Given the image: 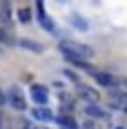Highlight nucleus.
<instances>
[{
	"label": "nucleus",
	"instance_id": "obj_14",
	"mask_svg": "<svg viewBox=\"0 0 127 129\" xmlns=\"http://www.w3.org/2000/svg\"><path fill=\"white\" fill-rule=\"evenodd\" d=\"M0 45H13V38L9 36V29H0Z\"/></svg>",
	"mask_w": 127,
	"mask_h": 129
},
{
	"label": "nucleus",
	"instance_id": "obj_11",
	"mask_svg": "<svg viewBox=\"0 0 127 129\" xmlns=\"http://www.w3.org/2000/svg\"><path fill=\"white\" fill-rule=\"evenodd\" d=\"M0 22H2L5 27H11V9H9L7 2L0 5Z\"/></svg>",
	"mask_w": 127,
	"mask_h": 129
},
{
	"label": "nucleus",
	"instance_id": "obj_19",
	"mask_svg": "<svg viewBox=\"0 0 127 129\" xmlns=\"http://www.w3.org/2000/svg\"><path fill=\"white\" fill-rule=\"evenodd\" d=\"M7 103V96H5V93H2V91H0V107H2V105Z\"/></svg>",
	"mask_w": 127,
	"mask_h": 129
},
{
	"label": "nucleus",
	"instance_id": "obj_18",
	"mask_svg": "<svg viewBox=\"0 0 127 129\" xmlns=\"http://www.w3.org/2000/svg\"><path fill=\"white\" fill-rule=\"evenodd\" d=\"M83 129H96V125H91V122H89V120H87V122L83 125Z\"/></svg>",
	"mask_w": 127,
	"mask_h": 129
},
{
	"label": "nucleus",
	"instance_id": "obj_5",
	"mask_svg": "<svg viewBox=\"0 0 127 129\" xmlns=\"http://www.w3.org/2000/svg\"><path fill=\"white\" fill-rule=\"evenodd\" d=\"M85 116L87 118H98V120H107L109 114H107L103 107H98V103H89L87 107H85Z\"/></svg>",
	"mask_w": 127,
	"mask_h": 129
},
{
	"label": "nucleus",
	"instance_id": "obj_6",
	"mask_svg": "<svg viewBox=\"0 0 127 129\" xmlns=\"http://www.w3.org/2000/svg\"><path fill=\"white\" fill-rule=\"evenodd\" d=\"M31 98H34V103L36 105H47L49 103V96H47V89L42 87V85H31Z\"/></svg>",
	"mask_w": 127,
	"mask_h": 129
},
{
	"label": "nucleus",
	"instance_id": "obj_9",
	"mask_svg": "<svg viewBox=\"0 0 127 129\" xmlns=\"http://www.w3.org/2000/svg\"><path fill=\"white\" fill-rule=\"evenodd\" d=\"M69 22L76 27L78 31H87V29H89V22L85 20V18H80L78 13H69Z\"/></svg>",
	"mask_w": 127,
	"mask_h": 129
},
{
	"label": "nucleus",
	"instance_id": "obj_10",
	"mask_svg": "<svg viewBox=\"0 0 127 129\" xmlns=\"http://www.w3.org/2000/svg\"><path fill=\"white\" fill-rule=\"evenodd\" d=\"M18 45L25 47V49H29V51H34V53H40L42 49H45L40 42H34V40H27V38H20V40H18Z\"/></svg>",
	"mask_w": 127,
	"mask_h": 129
},
{
	"label": "nucleus",
	"instance_id": "obj_8",
	"mask_svg": "<svg viewBox=\"0 0 127 129\" xmlns=\"http://www.w3.org/2000/svg\"><path fill=\"white\" fill-rule=\"evenodd\" d=\"M109 98H112V105L114 107H120V109H127V93L118 89H112L109 91Z\"/></svg>",
	"mask_w": 127,
	"mask_h": 129
},
{
	"label": "nucleus",
	"instance_id": "obj_12",
	"mask_svg": "<svg viewBox=\"0 0 127 129\" xmlns=\"http://www.w3.org/2000/svg\"><path fill=\"white\" fill-rule=\"evenodd\" d=\"M54 120L60 125V129H78V125L74 122V118H71V116H56Z\"/></svg>",
	"mask_w": 127,
	"mask_h": 129
},
{
	"label": "nucleus",
	"instance_id": "obj_3",
	"mask_svg": "<svg viewBox=\"0 0 127 129\" xmlns=\"http://www.w3.org/2000/svg\"><path fill=\"white\" fill-rule=\"evenodd\" d=\"M7 100H9V105H11L13 109H18V111H22V109L27 107V105H25V98H22V93L18 91V87H11V89H9Z\"/></svg>",
	"mask_w": 127,
	"mask_h": 129
},
{
	"label": "nucleus",
	"instance_id": "obj_20",
	"mask_svg": "<svg viewBox=\"0 0 127 129\" xmlns=\"http://www.w3.org/2000/svg\"><path fill=\"white\" fill-rule=\"evenodd\" d=\"M123 85H125V87H127V80H123Z\"/></svg>",
	"mask_w": 127,
	"mask_h": 129
},
{
	"label": "nucleus",
	"instance_id": "obj_1",
	"mask_svg": "<svg viewBox=\"0 0 127 129\" xmlns=\"http://www.w3.org/2000/svg\"><path fill=\"white\" fill-rule=\"evenodd\" d=\"M58 49L63 53H71V56H80V58H91V56H94L91 47L80 45V42H69V40H63V42L58 45Z\"/></svg>",
	"mask_w": 127,
	"mask_h": 129
},
{
	"label": "nucleus",
	"instance_id": "obj_17",
	"mask_svg": "<svg viewBox=\"0 0 127 129\" xmlns=\"http://www.w3.org/2000/svg\"><path fill=\"white\" fill-rule=\"evenodd\" d=\"M65 76L69 78V80H74V82H78V76L74 74V71H65Z\"/></svg>",
	"mask_w": 127,
	"mask_h": 129
},
{
	"label": "nucleus",
	"instance_id": "obj_15",
	"mask_svg": "<svg viewBox=\"0 0 127 129\" xmlns=\"http://www.w3.org/2000/svg\"><path fill=\"white\" fill-rule=\"evenodd\" d=\"M36 11H38V20L47 18V13H45V0H36Z\"/></svg>",
	"mask_w": 127,
	"mask_h": 129
},
{
	"label": "nucleus",
	"instance_id": "obj_13",
	"mask_svg": "<svg viewBox=\"0 0 127 129\" xmlns=\"http://www.w3.org/2000/svg\"><path fill=\"white\" fill-rule=\"evenodd\" d=\"M63 56H65V60H67V62L76 64V67H83V69H89L87 58H80V56H71V53H63ZM89 71H91V69H89Z\"/></svg>",
	"mask_w": 127,
	"mask_h": 129
},
{
	"label": "nucleus",
	"instance_id": "obj_16",
	"mask_svg": "<svg viewBox=\"0 0 127 129\" xmlns=\"http://www.w3.org/2000/svg\"><path fill=\"white\" fill-rule=\"evenodd\" d=\"M18 20L27 25V22L31 20V13H29V9H20V11H18Z\"/></svg>",
	"mask_w": 127,
	"mask_h": 129
},
{
	"label": "nucleus",
	"instance_id": "obj_4",
	"mask_svg": "<svg viewBox=\"0 0 127 129\" xmlns=\"http://www.w3.org/2000/svg\"><path fill=\"white\" fill-rule=\"evenodd\" d=\"M31 118H34V120H36V122H49V120H54V114H51L49 109H47V107H45V105H36V107H34V111H31Z\"/></svg>",
	"mask_w": 127,
	"mask_h": 129
},
{
	"label": "nucleus",
	"instance_id": "obj_21",
	"mask_svg": "<svg viewBox=\"0 0 127 129\" xmlns=\"http://www.w3.org/2000/svg\"><path fill=\"white\" fill-rule=\"evenodd\" d=\"M60 2H67V0H60Z\"/></svg>",
	"mask_w": 127,
	"mask_h": 129
},
{
	"label": "nucleus",
	"instance_id": "obj_2",
	"mask_svg": "<svg viewBox=\"0 0 127 129\" xmlns=\"http://www.w3.org/2000/svg\"><path fill=\"white\" fill-rule=\"evenodd\" d=\"M76 93H78V98L87 100V105H89V103H98V100H100L98 91L91 89V87H85V85H78V87H76Z\"/></svg>",
	"mask_w": 127,
	"mask_h": 129
},
{
	"label": "nucleus",
	"instance_id": "obj_22",
	"mask_svg": "<svg viewBox=\"0 0 127 129\" xmlns=\"http://www.w3.org/2000/svg\"><path fill=\"white\" fill-rule=\"evenodd\" d=\"M116 129H123V127H116Z\"/></svg>",
	"mask_w": 127,
	"mask_h": 129
},
{
	"label": "nucleus",
	"instance_id": "obj_7",
	"mask_svg": "<svg viewBox=\"0 0 127 129\" xmlns=\"http://www.w3.org/2000/svg\"><path fill=\"white\" fill-rule=\"evenodd\" d=\"M94 74V80L98 82V85H103V87H116L118 82H116L114 76H109V74H105V71H91Z\"/></svg>",
	"mask_w": 127,
	"mask_h": 129
}]
</instances>
